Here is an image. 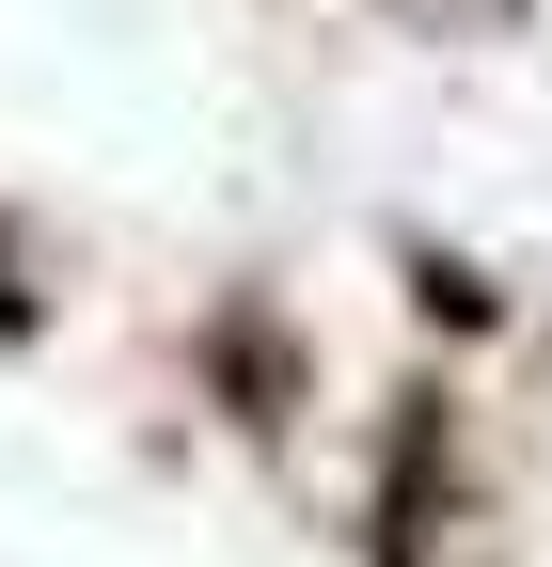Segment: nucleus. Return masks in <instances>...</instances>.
I'll list each match as a JSON object with an SVG mask.
<instances>
[{
	"instance_id": "f257e3e1",
	"label": "nucleus",
	"mask_w": 552,
	"mask_h": 567,
	"mask_svg": "<svg viewBox=\"0 0 552 567\" xmlns=\"http://www.w3.org/2000/svg\"><path fill=\"white\" fill-rule=\"evenodd\" d=\"M442 520H458V394H395V425H379V536H364V567H427V551H442Z\"/></svg>"
}]
</instances>
